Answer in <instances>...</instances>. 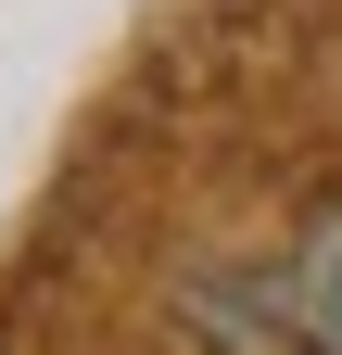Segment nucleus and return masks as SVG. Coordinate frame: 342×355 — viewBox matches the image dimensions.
Segmentation results:
<instances>
[{
    "label": "nucleus",
    "mask_w": 342,
    "mask_h": 355,
    "mask_svg": "<svg viewBox=\"0 0 342 355\" xmlns=\"http://www.w3.org/2000/svg\"><path fill=\"white\" fill-rule=\"evenodd\" d=\"M279 318H291L305 355H342V191L305 216V241H291V266H279Z\"/></svg>",
    "instance_id": "obj_1"
}]
</instances>
